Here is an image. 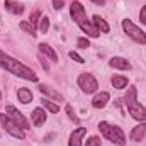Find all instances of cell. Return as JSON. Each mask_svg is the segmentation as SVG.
<instances>
[{"label":"cell","instance_id":"1","mask_svg":"<svg viewBox=\"0 0 146 146\" xmlns=\"http://www.w3.org/2000/svg\"><path fill=\"white\" fill-rule=\"evenodd\" d=\"M0 66H2L3 70L10 72L12 75L19 76V78H24V80H27V82H37V75L33 72L31 68H27V66L22 65L19 60L9 56V54L3 53V51H0Z\"/></svg>","mask_w":146,"mask_h":146},{"label":"cell","instance_id":"2","mask_svg":"<svg viewBox=\"0 0 146 146\" xmlns=\"http://www.w3.org/2000/svg\"><path fill=\"white\" fill-rule=\"evenodd\" d=\"M136 97H138L136 87H127V92H126V95H124V104H126V107L129 110V114H131L136 121L146 122V109L138 102Z\"/></svg>","mask_w":146,"mask_h":146},{"label":"cell","instance_id":"3","mask_svg":"<svg viewBox=\"0 0 146 146\" xmlns=\"http://www.w3.org/2000/svg\"><path fill=\"white\" fill-rule=\"evenodd\" d=\"M99 129H100V133L104 134V138H107L110 143H114V145H117V146L126 145V134H124V131H122L119 126L110 124L107 121H102V122L99 124Z\"/></svg>","mask_w":146,"mask_h":146},{"label":"cell","instance_id":"4","mask_svg":"<svg viewBox=\"0 0 146 146\" xmlns=\"http://www.w3.org/2000/svg\"><path fill=\"white\" fill-rule=\"evenodd\" d=\"M122 29H124V33L127 34V36L131 37V39H134L138 44H143L146 46V34L145 31H141L136 24H133L129 19H124L122 21Z\"/></svg>","mask_w":146,"mask_h":146},{"label":"cell","instance_id":"5","mask_svg":"<svg viewBox=\"0 0 146 146\" xmlns=\"http://www.w3.org/2000/svg\"><path fill=\"white\" fill-rule=\"evenodd\" d=\"M0 124L3 126V129L10 134V136H14L15 139H24L26 138V134H24V129L22 127H19L7 114H0Z\"/></svg>","mask_w":146,"mask_h":146},{"label":"cell","instance_id":"6","mask_svg":"<svg viewBox=\"0 0 146 146\" xmlns=\"http://www.w3.org/2000/svg\"><path fill=\"white\" fill-rule=\"evenodd\" d=\"M78 87L85 94H94V92H97L99 83H97V80H95V76L92 73H82L78 76Z\"/></svg>","mask_w":146,"mask_h":146},{"label":"cell","instance_id":"7","mask_svg":"<svg viewBox=\"0 0 146 146\" xmlns=\"http://www.w3.org/2000/svg\"><path fill=\"white\" fill-rule=\"evenodd\" d=\"M5 112H7V115H9V117H10V119L19 126V127H22L24 131H26V129H29V122L26 121V117L22 115V112H19L14 106H7V107H5Z\"/></svg>","mask_w":146,"mask_h":146},{"label":"cell","instance_id":"8","mask_svg":"<svg viewBox=\"0 0 146 146\" xmlns=\"http://www.w3.org/2000/svg\"><path fill=\"white\" fill-rule=\"evenodd\" d=\"M70 15H72V19L75 21V22H80L82 19L87 17V14H85V7H83L78 0L72 2V5H70Z\"/></svg>","mask_w":146,"mask_h":146},{"label":"cell","instance_id":"9","mask_svg":"<svg viewBox=\"0 0 146 146\" xmlns=\"http://www.w3.org/2000/svg\"><path fill=\"white\" fill-rule=\"evenodd\" d=\"M78 26H80V29L87 34V36H90V37H99V29L94 26V22H90V21H87V17L85 19H82L80 22H76Z\"/></svg>","mask_w":146,"mask_h":146},{"label":"cell","instance_id":"10","mask_svg":"<svg viewBox=\"0 0 146 146\" xmlns=\"http://www.w3.org/2000/svg\"><path fill=\"white\" fill-rule=\"evenodd\" d=\"M87 134V127H76L70 134V143L68 146H82V139Z\"/></svg>","mask_w":146,"mask_h":146},{"label":"cell","instance_id":"11","mask_svg":"<svg viewBox=\"0 0 146 146\" xmlns=\"http://www.w3.org/2000/svg\"><path fill=\"white\" fill-rule=\"evenodd\" d=\"M109 65L112 66V68H117V70H131V63H129L126 58H121V56L110 58Z\"/></svg>","mask_w":146,"mask_h":146},{"label":"cell","instance_id":"12","mask_svg":"<svg viewBox=\"0 0 146 146\" xmlns=\"http://www.w3.org/2000/svg\"><path fill=\"white\" fill-rule=\"evenodd\" d=\"M109 99H110L109 92H100V94H97V95L94 97V100H92V106H94L95 109H102V107H106V106H107Z\"/></svg>","mask_w":146,"mask_h":146},{"label":"cell","instance_id":"13","mask_svg":"<svg viewBox=\"0 0 146 146\" xmlns=\"http://www.w3.org/2000/svg\"><path fill=\"white\" fill-rule=\"evenodd\" d=\"M145 134H146V122H141V124H138V126L131 131L129 138H131V141H141V139L145 138Z\"/></svg>","mask_w":146,"mask_h":146},{"label":"cell","instance_id":"14","mask_svg":"<svg viewBox=\"0 0 146 146\" xmlns=\"http://www.w3.org/2000/svg\"><path fill=\"white\" fill-rule=\"evenodd\" d=\"M5 9L10 12V14H14V15H21L22 12H24V5L22 3H19V2H14V0H5Z\"/></svg>","mask_w":146,"mask_h":146},{"label":"cell","instance_id":"15","mask_svg":"<svg viewBox=\"0 0 146 146\" xmlns=\"http://www.w3.org/2000/svg\"><path fill=\"white\" fill-rule=\"evenodd\" d=\"M46 122V112L44 109H41V107H36V109L33 110V124L39 127V126H42Z\"/></svg>","mask_w":146,"mask_h":146},{"label":"cell","instance_id":"16","mask_svg":"<svg viewBox=\"0 0 146 146\" xmlns=\"http://www.w3.org/2000/svg\"><path fill=\"white\" fill-rule=\"evenodd\" d=\"M39 51H41L44 56H48V58H49L53 63H56V61H58V54H56V51H54V49H53L49 44H46V42H41V44H39Z\"/></svg>","mask_w":146,"mask_h":146},{"label":"cell","instance_id":"17","mask_svg":"<svg viewBox=\"0 0 146 146\" xmlns=\"http://www.w3.org/2000/svg\"><path fill=\"white\" fill-rule=\"evenodd\" d=\"M39 90H41V94H44L46 97H51L53 100H63V95L60 94V92H56L54 88H51V87H48V85H39Z\"/></svg>","mask_w":146,"mask_h":146},{"label":"cell","instance_id":"18","mask_svg":"<svg viewBox=\"0 0 146 146\" xmlns=\"http://www.w3.org/2000/svg\"><path fill=\"white\" fill-rule=\"evenodd\" d=\"M92 22H94V26L99 29V33H109V24L106 22L104 17H100V15H94Z\"/></svg>","mask_w":146,"mask_h":146},{"label":"cell","instance_id":"19","mask_svg":"<svg viewBox=\"0 0 146 146\" xmlns=\"http://www.w3.org/2000/svg\"><path fill=\"white\" fill-rule=\"evenodd\" d=\"M17 99L22 102V104H29L31 100H33V92L29 90V88H19L17 90Z\"/></svg>","mask_w":146,"mask_h":146},{"label":"cell","instance_id":"20","mask_svg":"<svg viewBox=\"0 0 146 146\" xmlns=\"http://www.w3.org/2000/svg\"><path fill=\"white\" fill-rule=\"evenodd\" d=\"M110 82H112V85H114L117 90H122V88H126V87H127V78H126V76H122V75H114Z\"/></svg>","mask_w":146,"mask_h":146},{"label":"cell","instance_id":"21","mask_svg":"<svg viewBox=\"0 0 146 146\" xmlns=\"http://www.w3.org/2000/svg\"><path fill=\"white\" fill-rule=\"evenodd\" d=\"M41 104H42V107H44V109L49 110V112H53V114L60 112V106L53 104V102H51V100H48V99H42V100H41Z\"/></svg>","mask_w":146,"mask_h":146},{"label":"cell","instance_id":"22","mask_svg":"<svg viewBox=\"0 0 146 146\" xmlns=\"http://www.w3.org/2000/svg\"><path fill=\"white\" fill-rule=\"evenodd\" d=\"M39 31L44 33V34L49 31V19L46 15H41V19H39Z\"/></svg>","mask_w":146,"mask_h":146},{"label":"cell","instance_id":"23","mask_svg":"<svg viewBox=\"0 0 146 146\" xmlns=\"http://www.w3.org/2000/svg\"><path fill=\"white\" fill-rule=\"evenodd\" d=\"M19 27H21L22 31H26V33H29V34L36 36V27H34L31 22H26V21H24V22H21V24H19Z\"/></svg>","mask_w":146,"mask_h":146},{"label":"cell","instance_id":"24","mask_svg":"<svg viewBox=\"0 0 146 146\" xmlns=\"http://www.w3.org/2000/svg\"><path fill=\"white\" fill-rule=\"evenodd\" d=\"M66 112H68V117L72 119L73 122H75V124H78V122H80V119H78V117L75 115V110H73L72 106H66Z\"/></svg>","mask_w":146,"mask_h":146},{"label":"cell","instance_id":"25","mask_svg":"<svg viewBox=\"0 0 146 146\" xmlns=\"http://www.w3.org/2000/svg\"><path fill=\"white\" fill-rule=\"evenodd\" d=\"M39 19H41V12H39V10H34V12L31 14V19H29V21H31V24L36 27V24L39 22Z\"/></svg>","mask_w":146,"mask_h":146},{"label":"cell","instance_id":"26","mask_svg":"<svg viewBox=\"0 0 146 146\" xmlns=\"http://www.w3.org/2000/svg\"><path fill=\"white\" fill-rule=\"evenodd\" d=\"M76 46H78V48H82V49H87V48L90 46V42H88V39H87V37H80V39L76 41Z\"/></svg>","mask_w":146,"mask_h":146},{"label":"cell","instance_id":"27","mask_svg":"<svg viewBox=\"0 0 146 146\" xmlns=\"http://www.w3.org/2000/svg\"><path fill=\"white\" fill-rule=\"evenodd\" d=\"M85 146H100V139H99L97 136H92V138H88V139H87Z\"/></svg>","mask_w":146,"mask_h":146},{"label":"cell","instance_id":"28","mask_svg":"<svg viewBox=\"0 0 146 146\" xmlns=\"http://www.w3.org/2000/svg\"><path fill=\"white\" fill-rule=\"evenodd\" d=\"M68 54H70V58H72V60H75L76 63H85V60H83V58H82L78 53H75V51H70Z\"/></svg>","mask_w":146,"mask_h":146},{"label":"cell","instance_id":"29","mask_svg":"<svg viewBox=\"0 0 146 146\" xmlns=\"http://www.w3.org/2000/svg\"><path fill=\"white\" fill-rule=\"evenodd\" d=\"M53 7H54V10H61L63 9V0H53Z\"/></svg>","mask_w":146,"mask_h":146},{"label":"cell","instance_id":"30","mask_svg":"<svg viewBox=\"0 0 146 146\" xmlns=\"http://www.w3.org/2000/svg\"><path fill=\"white\" fill-rule=\"evenodd\" d=\"M139 19H141L143 24H146V5L141 9V12H139Z\"/></svg>","mask_w":146,"mask_h":146},{"label":"cell","instance_id":"31","mask_svg":"<svg viewBox=\"0 0 146 146\" xmlns=\"http://www.w3.org/2000/svg\"><path fill=\"white\" fill-rule=\"evenodd\" d=\"M39 60H41V65H42V68H44L46 72H49V65L46 63V60H44V56H39Z\"/></svg>","mask_w":146,"mask_h":146},{"label":"cell","instance_id":"32","mask_svg":"<svg viewBox=\"0 0 146 146\" xmlns=\"http://www.w3.org/2000/svg\"><path fill=\"white\" fill-rule=\"evenodd\" d=\"M90 2H94V3H97V5H104V3H106V0H90Z\"/></svg>","mask_w":146,"mask_h":146},{"label":"cell","instance_id":"33","mask_svg":"<svg viewBox=\"0 0 146 146\" xmlns=\"http://www.w3.org/2000/svg\"><path fill=\"white\" fill-rule=\"evenodd\" d=\"M0 97H2V94H0Z\"/></svg>","mask_w":146,"mask_h":146}]
</instances>
